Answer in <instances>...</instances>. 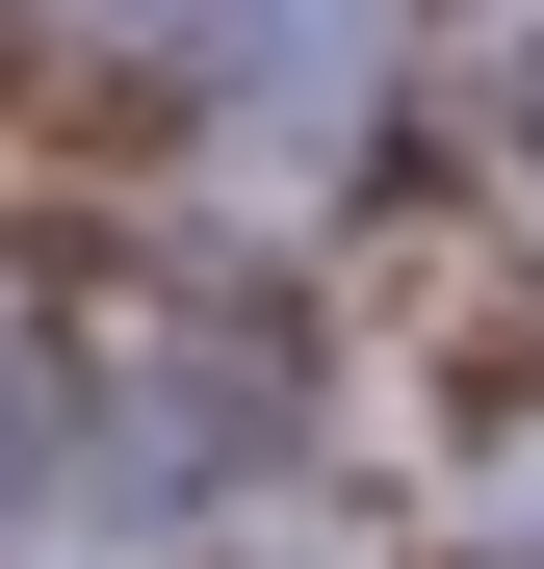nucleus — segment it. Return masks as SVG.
<instances>
[{"label":"nucleus","instance_id":"f257e3e1","mask_svg":"<svg viewBox=\"0 0 544 569\" xmlns=\"http://www.w3.org/2000/svg\"><path fill=\"white\" fill-rule=\"evenodd\" d=\"M130 27H156V78H181L234 156H337L363 78H389V0H130Z\"/></svg>","mask_w":544,"mask_h":569},{"label":"nucleus","instance_id":"f03ea898","mask_svg":"<svg viewBox=\"0 0 544 569\" xmlns=\"http://www.w3.org/2000/svg\"><path fill=\"white\" fill-rule=\"evenodd\" d=\"M518 181H544V52H518Z\"/></svg>","mask_w":544,"mask_h":569}]
</instances>
